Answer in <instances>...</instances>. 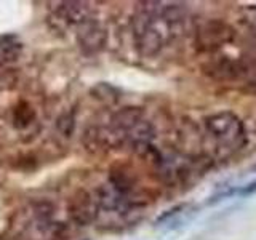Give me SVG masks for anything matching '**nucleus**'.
<instances>
[{"label":"nucleus","instance_id":"20e7f679","mask_svg":"<svg viewBox=\"0 0 256 240\" xmlns=\"http://www.w3.org/2000/svg\"><path fill=\"white\" fill-rule=\"evenodd\" d=\"M98 213L100 206L96 197L86 189H77L68 200V214L76 226H90Z\"/></svg>","mask_w":256,"mask_h":240},{"label":"nucleus","instance_id":"6e6552de","mask_svg":"<svg viewBox=\"0 0 256 240\" xmlns=\"http://www.w3.org/2000/svg\"><path fill=\"white\" fill-rule=\"evenodd\" d=\"M82 146L90 154H101V152L110 150V141H109V126L101 124H92L88 125L82 133Z\"/></svg>","mask_w":256,"mask_h":240},{"label":"nucleus","instance_id":"9b49d317","mask_svg":"<svg viewBox=\"0 0 256 240\" xmlns=\"http://www.w3.org/2000/svg\"><path fill=\"white\" fill-rule=\"evenodd\" d=\"M54 128H56V132H58V134L62 136V138H70V136L74 134V130H76L74 110H64L61 116H58Z\"/></svg>","mask_w":256,"mask_h":240},{"label":"nucleus","instance_id":"423d86ee","mask_svg":"<svg viewBox=\"0 0 256 240\" xmlns=\"http://www.w3.org/2000/svg\"><path fill=\"white\" fill-rule=\"evenodd\" d=\"M134 192V190H133ZM125 194V192L116 189L110 182L102 184V186L96 190V202H98L100 210L104 212H114V213H126L132 210V194Z\"/></svg>","mask_w":256,"mask_h":240},{"label":"nucleus","instance_id":"1a4fd4ad","mask_svg":"<svg viewBox=\"0 0 256 240\" xmlns=\"http://www.w3.org/2000/svg\"><path fill=\"white\" fill-rule=\"evenodd\" d=\"M144 118V110L138 106H125L116 110L109 118V125L116 130H120L128 134L134 125H138Z\"/></svg>","mask_w":256,"mask_h":240},{"label":"nucleus","instance_id":"7ed1b4c3","mask_svg":"<svg viewBox=\"0 0 256 240\" xmlns=\"http://www.w3.org/2000/svg\"><path fill=\"white\" fill-rule=\"evenodd\" d=\"M237 32L229 22L222 20H206L197 28L196 44L204 52H216L221 46L232 44Z\"/></svg>","mask_w":256,"mask_h":240},{"label":"nucleus","instance_id":"4468645a","mask_svg":"<svg viewBox=\"0 0 256 240\" xmlns=\"http://www.w3.org/2000/svg\"><path fill=\"white\" fill-rule=\"evenodd\" d=\"M237 194L240 196V197H250V196H253V194H256V180L254 181H250L248 184H245V186H242V188H238L237 189Z\"/></svg>","mask_w":256,"mask_h":240},{"label":"nucleus","instance_id":"9d476101","mask_svg":"<svg viewBox=\"0 0 256 240\" xmlns=\"http://www.w3.org/2000/svg\"><path fill=\"white\" fill-rule=\"evenodd\" d=\"M36 122V109L26 101H20L13 108V125L18 130H26Z\"/></svg>","mask_w":256,"mask_h":240},{"label":"nucleus","instance_id":"f03ea898","mask_svg":"<svg viewBox=\"0 0 256 240\" xmlns=\"http://www.w3.org/2000/svg\"><path fill=\"white\" fill-rule=\"evenodd\" d=\"M204 74L220 82H236V80H250L256 66L248 58H230L220 56L202 66Z\"/></svg>","mask_w":256,"mask_h":240},{"label":"nucleus","instance_id":"ddd939ff","mask_svg":"<svg viewBox=\"0 0 256 240\" xmlns=\"http://www.w3.org/2000/svg\"><path fill=\"white\" fill-rule=\"evenodd\" d=\"M21 46L20 44H4L0 45V64H8L18 58Z\"/></svg>","mask_w":256,"mask_h":240},{"label":"nucleus","instance_id":"f8f14e48","mask_svg":"<svg viewBox=\"0 0 256 240\" xmlns=\"http://www.w3.org/2000/svg\"><path fill=\"white\" fill-rule=\"evenodd\" d=\"M92 96L94 100H98L104 104H114L118 101V90L114 88L109 84H96L93 88H92Z\"/></svg>","mask_w":256,"mask_h":240},{"label":"nucleus","instance_id":"39448f33","mask_svg":"<svg viewBox=\"0 0 256 240\" xmlns=\"http://www.w3.org/2000/svg\"><path fill=\"white\" fill-rule=\"evenodd\" d=\"M77 44L85 54H98L108 45V29L98 20H88L77 26Z\"/></svg>","mask_w":256,"mask_h":240},{"label":"nucleus","instance_id":"f257e3e1","mask_svg":"<svg viewBox=\"0 0 256 240\" xmlns=\"http://www.w3.org/2000/svg\"><path fill=\"white\" fill-rule=\"evenodd\" d=\"M206 133L212 136L216 149L228 154L244 149L248 142L246 126L232 110H220L205 117L204 120Z\"/></svg>","mask_w":256,"mask_h":240},{"label":"nucleus","instance_id":"0eeeda50","mask_svg":"<svg viewBox=\"0 0 256 240\" xmlns=\"http://www.w3.org/2000/svg\"><path fill=\"white\" fill-rule=\"evenodd\" d=\"M53 5H56L53 8L54 14L72 26H80L93 18V10L86 2H54Z\"/></svg>","mask_w":256,"mask_h":240}]
</instances>
